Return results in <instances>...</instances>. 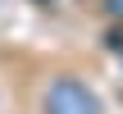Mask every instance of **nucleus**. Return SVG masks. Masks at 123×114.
Returning <instances> with one entry per match:
<instances>
[{
	"label": "nucleus",
	"instance_id": "nucleus-1",
	"mask_svg": "<svg viewBox=\"0 0 123 114\" xmlns=\"http://www.w3.org/2000/svg\"><path fill=\"white\" fill-rule=\"evenodd\" d=\"M46 114H100V101L78 82V78H59L46 91Z\"/></svg>",
	"mask_w": 123,
	"mask_h": 114
}]
</instances>
